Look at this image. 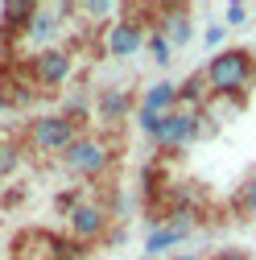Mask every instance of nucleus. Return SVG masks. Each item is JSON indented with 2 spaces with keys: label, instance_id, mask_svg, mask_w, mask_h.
I'll return each mask as SVG.
<instances>
[{
  "label": "nucleus",
  "instance_id": "obj_1",
  "mask_svg": "<svg viewBox=\"0 0 256 260\" xmlns=\"http://www.w3.org/2000/svg\"><path fill=\"white\" fill-rule=\"evenodd\" d=\"M203 79L211 87V100H236L240 104L244 91L256 87V54L248 46H223L203 67Z\"/></svg>",
  "mask_w": 256,
  "mask_h": 260
},
{
  "label": "nucleus",
  "instance_id": "obj_2",
  "mask_svg": "<svg viewBox=\"0 0 256 260\" xmlns=\"http://www.w3.org/2000/svg\"><path fill=\"white\" fill-rule=\"evenodd\" d=\"M62 161V170H67L71 178H104L112 170V161H116V145L108 137H95V133H79L75 145L58 157Z\"/></svg>",
  "mask_w": 256,
  "mask_h": 260
},
{
  "label": "nucleus",
  "instance_id": "obj_3",
  "mask_svg": "<svg viewBox=\"0 0 256 260\" xmlns=\"http://www.w3.org/2000/svg\"><path fill=\"white\" fill-rule=\"evenodd\" d=\"M145 38H149V9H124L104 29V54L108 58H137V54H145Z\"/></svg>",
  "mask_w": 256,
  "mask_h": 260
},
{
  "label": "nucleus",
  "instance_id": "obj_4",
  "mask_svg": "<svg viewBox=\"0 0 256 260\" xmlns=\"http://www.w3.org/2000/svg\"><path fill=\"white\" fill-rule=\"evenodd\" d=\"M79 133H83V128H79L75 120H67L62 112H42V116H34V120L25 124V149L62 157V153L75 145Z\"/></svg>",
  "mask_w": 256,
  "mask_h": 260
},
{
  "label": "nucleus",
  "instance_id": "obj_5",
  "mask_svg": "<svg viewBox=\"0 0 256 260\" xmlns=\"http://www.w3.org/2000/svg\"><path fill=\"white\" fill-rule=\"evenodd\" d=\"M83 248L50 227H25L13 240V260H79Z\"/></svg>",
  "mask_w": 256,
  "mask_h": 260
},
{
  "label": "nucleus",
  "instance_id": "obj_6",
  "mask_svg": "<svg viewBox=\"0 0 256 260\" xmlns=\"http://www.w3.org/2000/svg\"><path fill=\"white\" fill-rule=\"evenodd\" d=\"M62 219H67V240L79 244V248L108 240V227H112V211L100 199H79Z\"/></svg>",
  "mask_w": 256,
  "mask_h": 260
},
{
  "label": "nucleus",
  "instance_id": "obj_7",
  "mask_svg": "<svg viewBox=\"0 0 256 260\" xmlns=\"http://www.w3.org/2000/svg\"><path fill=\"white\" fill-rule=\"evenodd\" d=\"M75 75V54L71 46H50V50H34L29 58V79L38 91H58L62 83H71Z\"/></svg>",
  "mask_w": 256,
  "mask_h": 260
},
{
  "label": "nucleus",
  "instance_id": "obj_8",
  "mask_svg": "<svg viewBox=\"0 0 256 260\" xmlns=\"http://www.w3.org/2000/svg\"><path fill=\"white\" fill-rule=\"evenodd\" d=\"M203 137V112H186V108H174L170 116H162V128L153 137V149L162 153H178L186 145H195Z\"/></svg>",
  "mask_w": 256,
  "mask_h": 260
},
{
  "label": "nucleus",
  "instance_id": "obj_9",
  "mask_svg": "<svg viewBox=\"0 0 256 260\" xmlns=\"http://www.w3.org/2000/svg\"><path fill=\"white\" fill-rule=\"evenodd\" d=\"M149 29H162L174 50L195 38V21H190V9L186 5H153L149 9Z\"/></svg>",
  "mask_w": 256,
  "mask_h": 260
},
{
  "label": "nucleus",
  "instance_id": "obj_10",
  "mask_svg": "<svg viewBox=\"0 0 256 260\" xmlns=\"http://www.w3.org/2000/svg\"><path fill=\"white\" fill-rule=\"evenodd\" d=\"M133 112H137V95L128 87H104L100 95H95V120H100L104 128L124 124Z\"/></svg>",
  "mask_w": 256,
  "mask_h": 260
},
{
  "label": "nucleus",
  "instance_id": "obj_11",
  "mask_svg": "<svg viewBox=\"0 0 256 260\" xmlns=\"http://www.w3.org/2000/svg\"><path fill=\"white\" fill-rule=\"evenodd\" d=\"M62 25H67V21L54 13V5H38L34 17H29V25L21 29V38H25L29 46H38V50H50V46H58Z\"/></svg>",
  "mask_w": 256,
  "mask_h": 260
},
{
  "label": "nucleus",
  "instance_id": "obj_12",
  "mask_svg": "<svg viewBox=\"0 0 256 260\" xmlns=\"http://www.w3.org/2000/svg\"><path fill=\"white\" fill-rule=\"evenodd\" d=\"M137 108H145V112H153V116H170V112L178 108V83H174V79H157V83L141 87Z\"/></svg>",
  "mask_w": 256,
  "mask_h": 260
},
{
  "label": "nucleus",
  "instance_id": "obj_13",
  "mask_svg": "<svg viewBox=\"0 0 256 260\" xmlns=\"http://www.w3.org/2000/svg\"><path fill=\"white\" fill-rule=\"evenodd\" d=\"M207 104H211V87H207L203 71H195L186 83H178V108H186V112H203Z\"/></svg>",
  "mask_w": 256,
  "mask_h": 260
},
{
  "label": "nucleus",
  "instance_id": "obj_14",
  "mask_svg": "<svg viewBox=\"0 0 256 260\" xmlns=\"http://www.w3.org/2000/svg\"><path fill=\"white\" fill-rule=\"evenodd\" d=\"M34 9H38L34 0H5V5H0V29H5V38H9V34L21 38V29L29 25Z\"/></svg>",
  "mask_w": 256,
  "mask_h": 260
},
{
  "label": "nucleus",
  "instance_id": "obj_15",
  "mask_svg": "<svg viewBox=\"0 0 256 260\" xmlns=\"http://www.w3.org/2000/svg\"><path fill=\"white\" fill-rule=\"evenodd\" d=\"M232 207H236V215H256V170L236 186V199H232Z\"/></svg>",
  "mask_w": 256,
  "mask_h": 260
},
{
  "label": "nucleus",
  "instance_id": "obj_16",
  "mask_svg": "<svg viewBox=\"0 0 256 260\" xmlns=\"http://www.w3.org/2000/svg\"><path fill=\"white\" fill-rule=\"evenodd\" d=\"M25 161V145L21 141H0V178H13Z\"/></svg>",
  "mask_w": 256,
  "mask_h": 260
},
{
  "label": "nucleus",
  "instance_id": "obj_17",
  "mask_svg": "<svg viewBox=\"0 0 256 260\" xmlns=\"http://www.w3.org/2000/svg\"><path fill=\"white\" fill-rule=\"evenodd\" d=\"M145 50H149V58L157 62V67H170V62H174V46L166 42V34H162V29H149Z\"/></svg>",
  "mask_w": 256,
  "mask_h": 260
},
{
  "label": "nucleus",
  "instance_id": "obj_18",
  "mask_svg": "<svg viewBox=\"0 0 256 260\" xmlns=\"http://www.w3.org/2000/svg\"><path fill=\"white\" fill-rule=\"evenodd\" d=\"M124 13V5H112V0H79V5H75V17H95V21H100V17H120Z\"/></svg>",
  "mask_w": 256,
  "mask_h": 260
},
{
  "label": "nucleus",
  "instance_id": "obj_19",
  "mask_svg": "<svg viewBox=\"0 0 256 260\" xmlns=\"http://www.w3.org/2000/svg\"><path fill=\"white\" fill-rule=\"evenodd\" d=\"M223 21H228V25H248V5H240V0H232V5L228 9H223Z\"/></svg>",
  "mask_w": 256,
  "mask_h": 260
},
{
  "label": "nucleus",
  "instance_id": "obj_20",
  "mask_svg": "<svg viewBox=\"0 0 256 260\" xmlns=\"http://www.w3.org/2000/svg\"><path fill=\"white\" fill-rule=\"evenodd\" d=\"M223 38H228V25H207V34H203V42H207L211 50H219Z\"/></svg>",
  "mask_w": 256,
  "mask_h": 260
},
{
  "label": "nucleus",
  "instance_id": "obj_21",
  "mask_svg": "<svg viewBox=\"0 0 256 260\" xmlns=\"http://www.w3.org/2000/svg\"><path fill=\"white\" fill-rule=\"evenodd\" d=\"M211 260H248V252H244V248H219Z\"/></svg>",
  "mask_w": 256,
  "mask_h": 260
},
{
  "label": "nucleus",
  "instance_id": "obj_22",
  "mask_svg": "<svg viewBox=\"0 0 256 260\" xmlns=\"http://www.w3.org/2000/svg\"><path fill=\"white\" fill-rule=\"evenodd\" d=\"M166 260H207V256H199V252H174V256H166Z\"/></svg>",
  "mask_w": 256,
  "mask_h": 260
},
{
  "label": "nucleus",
  "instance_id": "obj_23",
  "mask_svg": "<svg viewBox=\"0 0 256 260\" xmlns=\"http://www.w3.org/2000/svg\"><path fill=\"white\" fill-rule=\"evenodd\" d=\"M13 104H9V91H5V83H0V112H9Z\"/></svg>",
  "mask_w": 256,
  "mask_h": 260
},
{
  "label": "nucleus",
  "instance_id": "obj_24",
  "mask_svg": "<svg viewBox=\"0 0 256 260\" xmlns=\"http://www.w3.org/2000/svg\"><path fill=\"white\" fill-rule=\"evenodd\" d=\"M5 54H9V46H5V42H0V62H5Z\"/></svg>",
  "mask_w": 256,
  "mask_h": 260
}]
</instances>
